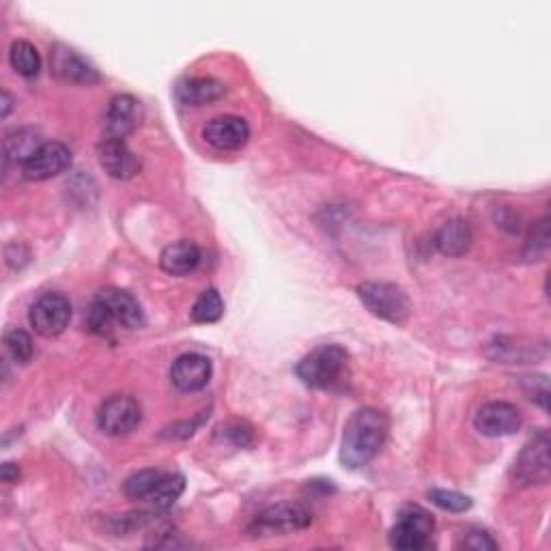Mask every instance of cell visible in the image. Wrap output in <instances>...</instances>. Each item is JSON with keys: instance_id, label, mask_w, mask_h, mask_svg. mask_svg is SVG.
<instances>
[{"instance_id": "cell-1", "label": "cell", "mask_w": 551, "mask_h": 551, "mask_svg": "<svg viewBox=\"0 0 551 551\" xmlns=\"http://www.w3.org/2000/svg\"><path fill=\"white\" fill-rule=\"evenodd\" d=\"M390 431V420L384 412L373 407L358 409L343 431L341 463L349 470H360L369 465L379 450L384 448Z\"/></svg>"}, {"instance_id": "cell-2", "label": "cell", "mask_w": 551, "mask_h": 551, "mask_svg": "<svg viewBox=\"0 0 551 551\" xmlns=\"http://www.w3.org/2000/svg\"><path fill=\"white\" fill-rule=\"evenodd\" d=\"M295 375H298L302 384L308 388H343L349 377L347 351L338 345H319L298 362V366H295Z\"/></svg>"}, {"instance_id": "cell-3", "label": "cell", "mask_w": 551, "mask_h": 551, "mask_svg": "<svg viewBox=\"0 0 551 551\" xmlns=\"http://www.w3.org/2000/svg\"><path fill=\"white\" fill-rule=\"evenodd\" d=\"M360 302L371 310V315L388 323H405L412 315L409 295L392 282H362L358 287Z\"/></svg>"}, {"instance_id": "cell-4", "label": "cell", "mask_w": 551, "mask_h": 551, "mask_svg": "<svg viewBox=\"0 0 551 551\" xmlns=\"http://www.w3.org/2000/svg\"><path fill=\"white\" fill-rule=\"evenodd\" d=\"M433 519L420 506H405L399 513L397 524L390 530V545L401 551L425 549L431 541Z\"/></svg>"}, {"instance_id": "cell-5", "label": "cell", "mask_w": 551, "mask_h": 551, "mask_svg": "<svg viewBox=\"0 0 551 551\" xmlns=\"http://www.w3.org/2000/svg\"><path fill=\"white\" fill-rule=\"evenodd\" d=\"M28 321L39 336L54 338L63 334L72 321V304L63 293H44L31 306Z\"/></svg>"}, {"instance_id": "cell-6", "label": "cell", "mask_w": 551, "mask_h": 551, "mask_svg": "<svg viewBox=\"0 0 551 551\" xmlns=\"http://www.w3.org/2000/svg\"><path fill=\"white\" fill-rule=\"evenodd\" d=\"M140 420H143V409H140L138 401L125 394H117L110 397L97 412V427H100L106 435H127L132 433Z\"/></svg>"}, {"instance_id": "cell-7", "label": "cell", "mask_w": 551, "mask_h": 551, "mask_svg": "<svg viewBox=\"0 0 551 551\" xmlns=\"http://www.w3.org/2000/svg\"><path fill=\"white\" fill-rule=\"evenodd\" d=\"M72 166V151L63 143H44L31 158L22 164V173L28 181H48L59 177Z\"/></svg>"}, {"instance_id": "cell-8", "label": "cell", "mask_w": 551, "mask_h": 551, "mask_svg": "<svg viewBox=\"0 0 551 551\" xmlns=\"http://www.w3.org/2000/svg\"><path fill=\"white\" fill-rule=\"evenodd\" d=\"M515 480L519 485H545L549 480V437L536 435L524 446L515 461Z\"/></svg>"}, {"instance_id": "cell-9", "label": "cell", "mask_w": 551, "mask_h": 551, "mask_svg": "<svg viewBox=\"0 0 551 551\" xmlns=\"http://www.w3.org/2000/svg\"><path fill=\"white\" fill-rule=\"evenodd\" d=\"M313 524V517L306 508L298 502H282L276 506H270L257 517V532L261 534H287L298 532Z\"/></svg>"}, {"instance_id": "cell-10", "label": "cell", "mask_w": 551, "mask_h": 551, "mask_svg": "<svg viewBox=\"0 0 551 551\" xmlns=\"http://www.w3.org/2000/svg\"><path fill=\"white\" fill-rule=\"evenodd\" d=\"M93 302L100 304L112 317V321L125 330H138L145 326L143 308H140L134 295H130L127 291L108 287V289H102L100 293H97Z\"/></svg>"}, {"instance_id": "cell-11", "label": "cell", "mask_w": 551, "mask_h": 551, "mask_svg": "<svg viewBox=\"0 0 551 551\" xmlns=\"http://www.w3.org/2000/svg\"><path fill=\"white\" fill-rule=\"evenodd\" d=\"M474 427L485 437L513 435L521 427L519 409L506 401H493L478 409L474 416Z\"/></svg>"}, {"instance_id": "cell-12", "label": "cell", "mask_w": 551, "mask_h": 551, "mask_svg": "<svg viewBox=\"0 0 551 551\" xmlns=\"http://www.w3.org/2000/svg\"><path fill=\"white\" fill-rule=\"evenodd\" d=\"M211 373L214 366L203 353H183L173 362L171 381L179 392H199L209 384Z\"/></svg>"}, {"instance_id": "cell-13", "label": "cell", "mask_w": 551, "mask_h": 551, "mask_svg": "<svg viewBox=\"0 0 551 551\" xmlns=\"http://www.w3.org/2000/svg\"><path fill=\"white\" fill-rule=\"evenodd\" d=\"M203 136L207 143L218 151H237L248 143L250 125L242 117L224 115V117L211 119L205 125Z\"/></svg>"}, {"instance_id": "cell-14", "label": "cell", "mask_w": 551, "mask_h": 551, "mask_svg": "<svg viewBox=\"0 0 551 551\" xmlns=\"http://www.w3.org/2000/svg\"><path fill=\"white\" fill-rule=\"evenodd\" d=\"M100 166L112 179H132L140 171V160L121 138H104L97 147Z\"/></svg>"}, {"instance_id": "cell-15", "label": "cell", "mask_w": 551, "mask_h": 551, "mask_svg": "<svg viewBox=\"0 0 551 551\" xmlns=\"http://www.w3.org/2000/svg\"><path fill=\"white\" fill-rule=\"evenodd\" d=\"M52 69L54 74L65 82H76V84H95L100 82L102 76L97 69L82 56L65 46H56L52 52Z\"/></svg>"}, {"instance_id": "cell-16", "label": "cell", "mask_w": 551, "mask_h": 551, "mask_svg": "<svg viewBox=\"0 0 551 551\" xmlns=\"http://www.w3.org/2000/svg\"><path fill=\"white\" fill-rule=\"evenodd\" d=\"M106 134L108 138H125L136 130L140 121V106L132 95H117L110 100L106 110Z\"/></svg>"}, {"instance_id": "cell-17", "label": "cell", "mask_w": 551, "mask_h": 551, "mask_svg": "<svg viewBox=\"0 0 551 551\" xmlns=\"http://www.w3.org/2000/svg\"><path fill=\"white\" fill-rule=\"evenodd\" d=\"M201 263V250L196 244L181 239L171 246H166L160 254V267L171 276H188Z\"/></svg>"}, {"instance_id": "cell-18", "label": "cell", "mask_w": 551, "mask_h": 551, "mask_svg": "<svg viewBox=\"0 0 551 551\" xmlns=\"http://www.w3.org/2000/svg\"><path fill=\"white\" fill-rule=\"evenodd\" d=\"M224 93V84L214 78H183L175 87L177 100L186 106L211 104L220 100Z\"/></svg>"}, {"instance_id": "cell-19", "label": "cell", "mask_w": 551, "mask_h": 551, "mask_svg": "<svg viewBox=\"0 0 551 551\" xmlns=\"http://www.w3.org/2000/svg\"><path fill=\"white\" fill-rule=\"evenodd\" d=\"M474 242V233L470 222H465L461 218L457 220H448L440 231L435 233V246L446 257H461L470 250Z\"/></svg>"}, {"instance_id": "cell-20", "label": "cell", "mask_w": 551, "mask_h": 551, "mask_svg": "<svg viewBox=\"0 0 551 551\" xmlns=\"http://www.w3.org/2000/svg\"><path fill=\"white\" fill-rule=\"evenodd\" d=\"M9 63L16 74L24 78H35L41 69V56L31 41H13L9 50Z\"/></svg>"}, {"instance_id": "cell-21", "label": "cell", "mask_w": 551, "mask_h": 551, "mask_svg": "<svg viewBox=\"0 0 551 551\" xmlns=\"http://www.w3.org/2000/svg\"><path fill=\"white\" fill-rule=\"evenodd\" d=\"M162 478H164V472H160V470L136 472L123 483L125 496L132 500H149L153 496V491L158 489Z\"/></svg>"}, {"instance_id": "cell-22", "label": "cell", "mask_w": 551, "mask_h": 551, "mask_svg": "<svg viewBox=\"0 0 551 551\" xmlns=\"http://www.w3.org/2000/svg\"><path fill=\"white\" fill-rule=\"evenodd\" d=\"M224 315V300L216 289H207L199 295L192 306V321L196 323H216Z\"/></svg>"}, {"instance_id": "cell-23", "label": "cell", "mask_w": 551, "mask_h": 551, "mask_svg": "<svg viewBox=\"0 0 551 551\" xmlns=\"http://www.w3.org/2000/svg\"><path fill=\"white\" fill-rule=\"evenodd\" d=\"M44 145L31 130H18L7 136L5 140V155L7 160H22V164L31 158V155Z\"/></svg>"}, {"instance_id": "cell-24", "label": "cell", "mask_w": 551, "mask_h": 551, "mask_svg": "<svg viewBox=\"0 0 551 551\" xmlns=\"http://www.w3.org/2000/svg\"><path fill=\"white\" fill-rule=\"evenodd\" d=\"M183 489H186V478H183L181 474H164V478L160 480L158 489L153 491L149 502L155 508H168L179 500Z\"/></svg>"}, {"instance_id": "cell-25", "label": "cell", "mask_w": 551, "mask_h": 551, "mask_svg": "<svg viewBox=\"0 0 551 551\" xmlns=\"http://www.w3.org/2000/svg\"><path fill=\"white\" fill-rule=\"evenodd\" d=\"M429 498L435 506H440L442 511L448 513H465L472 508V500L463 496L459 491H448V489H433L429 491Z\"/></svg>"}, {"instance_id": "cell-26", "label": "cell", "mask_w": 551, "mask_h": 551, "mask_svg": "<svg viewBox=\"0 0 551 551\" xmlns=\"http://www.w3.org/2000/svg\"><path fill=\"white\" fill-rule=\"evenodd\" d=\"M5 345L9 356L20 364H26L33 358V338L24 330H9L5 334Z\"/></svg>"}, {"instance_id": "cell-27", "label": "cell", "mask_w": 551, "mask_h": 551, "mask_svg": "<svg viewBox=\"0 0 551 551\" xmlns=\"http://www.w3.org/2000/svg\"><path fill=\"white\" fill-rule=\"evenodd\" d=\"M524 379H526L524 384H526V392H528V397H530L532 401L539 403L543 409H547V407H549V388H547V377H543V379L539 381V388H536V377H524Z\"/></svg>"}, {"instance_id": "cell-28", "label": "cell", "mask_w": 551, "mask_h": 551, "mask_svg": "<svg viewBox=\"0 0 551 551\" xmlns=\"http://www.w3.org/2000/svg\"><path fill=\"white\" fill-rule=\"evenodd\" d=\"M463 547L474 549V551H485V549H496L498 543L493 541L487 532L472 530V532L463 539Z\"/></svg>"}, {"instance_id": "cell-29", "label": "cell", "mask_w": 551, "mask_h": 551, "mask_svg": "<svg viewBox=\"0 0 551 551\" xmlns=\"http://www.w3.org/2000/svg\"><path fill=\"white\" fill-rule=\"evenodd\" d=\"M0 476H3V483H7V485L18 483V480H20V468H18L16 463H5Z\"/></svg>"}, {"instance_id": "cell-30", "label": "cell", "mask_w": 551, "mask_h": 551, "mask_svg": "<svg viewBox=\"0 0 551 551\" xmlns=\"http://www.w3.org/2000/svg\"><path fill=\"white\" fill-rule=\"evenodd\" d=\"M9 110H11V95L5 91L3 93V117L9 115Z\"/></svg>"}]
</instances>
